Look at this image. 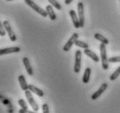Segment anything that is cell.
<instances>
[{
	"label": "cell",
	"mask_w": 120,
	"mask_h": 113,
	"mask_svg": "<svg viewBox=\"0 0 120 113\" xmlns=\"http://www.w3.org/2000/svg\"><path fill=\"white\" fill-rule=\"evenodd\" d=\"M78 19L80 23V28H84V4L79 2L78 4Z\"/></svg>",
	"instance_id": "obj_6"
},
{
	"label": "cell",
	"mask_w": 120,
	"mask_h": 113,
	"mask_svg": "<svg viewBox=\"0 0 120 113\" xmlns=\"http://www.w3.org/2000/svg\"><path fill=\"white\" fill-rule=\"evenodd\" d=\"M119 75H120V66L119 67H117V68L116 69V71H115V72L111 75V77H110V80L111 81L116 80L117 77H119Z\"/></svg>",
	"instance_id": "obj_18"
},
{
	"label": "cell",
	"mask_w": 120,
	"mask_h": 113,
	"mask_svg": "<svg viewBox=\"0 0 120 113\" xmlns=\"http://www.w3.org/2000/svg\"><path fill=\"white\" fill-rule=\"evenodd\" d=\"M6 1H13V0H6Z\"/></svg>",
	"instance_id": "obj_27"
},
{
	"label": "cell",
	"mask_w": 120,
	"mask_h": 113,
	"mask_svg": "<svg viewBox=\"0 0 120 113\" xmlns=\"http://www.w3.org/2000/svg\"><path fill=\"white\" fill-rule=\"evenodd\" d=\"M18 82H19V84H20V87L23 90H29V84L26 82V79L24 77V75H19L18 76Z\"/></svg>",
	"instance_id": "obj_12"
},
{
	"label": "cell",
	"mask_w": 120,
	"mask_h": 113,
	"mask_svg": "<svg viewBox=\"0 0 120 113\" xmlns=\"http://www.w3.org/2000/svg\"><path fill=\"white\" fill-rule=\"evenodd\" d=\"M45 8H46V9H45V11H46V12H47L49 18H51V20H52V21L56 20V19H57V15H56V13H55L54 10H53V7H52V5L49 4V5H47Z\"/></svg>",
	"instance_id": "obj_13"
},
{
	"label": "cell",
	"mask_w": 120,
	"mask_h": 113,
	"mask_svg": "<svg viewBox=\"0 0 120 113\" xmlns=\"http://www.w3.org/2000/svg\"><path fill=\"white\" fill-rule=\"evenodd\" d=\"M90 73H91V70L90 68L87 67L84 71V73L83 75V83H88L89 81H90Z\"/></svg>",
	"instance_id": "obj_16"
},
{
	"label": "cell",
	"mask_w": 120,
	"mask_h": 113,
	"mask_svg": "<svg viewBox=\"0 0 120 113\" xmlns=\"http://www.w3.org/2000/svg\"><path fill=\"white\" fill-rule=\"evenodd\" d=\"M72 1H73V0H65V1H64V3H65V4H70Z\"/></svg>",
	"instance_id": "obj_26"
},
{
	"label": "cell",
	"mask_w": 120,
	"mask_h": 113,
	"mask_svg": "<svg viewBox=\"0 0 120 113\" xmlns=\"http://www.w3.org/2000/svg\"><path fill=\"white\" fill-rule=\"evenodd\" d=\"M70 16H71V21L72 23H73V25L75 27L76 29H78V28H80V23H79V19H78V16L77 15V13H76L75 11H70L69 12Z\"/></svg>",
	"instance_id": "obj_10"
},
{
	"label": "cell",
	"mask_w": 120,
	"mask_h": 113,
	"mask_svg": "<svg viewBox=\"0 0 120 113\" xmlns=\"http://www.w3.org/2000/svg\"><path fill=\"white\" fill-rule=\"evenodd\" d=\"M48 2L51 4V5H52L53 7H55V8H56L57 10H58V11H60V10L62 9L61 4L57 2V0H48Z\"/></svg>",
	"instance_id": "obj_20"
},
{
	"label": "cell",
	"mask_w": 120,
	"mask_h": 113,
	"mask_svg": "<svg viewBox=\"0 0 120 113\" xmlns=\"http://www.w3.org/2000/svg\"><path fill=\"white\" fill-rule=\"evenodd\" d=\"M5 34H6V30H5V29H4V27L3 23L0 21V36L4 37Z\"/></svg>",
	"instance_id": "obj_22"
},
{
	"label": "cell",
	"mask_w": 120,
	"mask_h": 113,
	"mask_svg": "<svg viewBox=\"0 0 120 113\" xmlns=\"http://www.w3.org/2000/svg\"><path fill=\"white\" fill-rule=\"evenodd\" d=\"M94 38L97 39V40H98V41H100L102 44H105V45H108L109 44V40L107 38H105V37L102 36L101 34H99V33H96L95 35H94Z\"/></svg>",
	"instance_id": "obj_17"
},
{
	"label": "cell",
	"mask_w": 120,
	"mask_h": 113,
	"mask_svg": "<svg viewBox=\"0 0 120 113\" xmlns=\"http://www.w3.org/2000/svg\"><path fill=\"white\" fill-rule=\"evenodd\" d=\"M109 63H117L120 62V56H111L108 58Z\"/></svg>",
	"instance_id": "obj_23"
},
{
	"label": "cell",
	"mask_w": 120,
	"mask_h": 113,
	"mask_svg": "<svg viewBox=\"0 0 120 113\" xmlns=\"http://www.w3.org/2000/svg\"><path fill=\"white\" fill-rule=\"evenodd\" d=\"M100 49V56H101V61H102V67L104 70L107 71L109 68L108 57H107V52H106V47L105 44H102L99 46Z\"/></svg>",
	"instance_id": "obj_1"
},
{
	"label": "cell",
	"mask_w": 120,
	"mask_h": 113,
	"mask_svg": "<svg viewBox=\"0 0 120 113\" xmlns=\"http://www.w3.org/2000/svg\"><path fill=\"white\" fill-rule=\"evenodd\" d=\"M78 33H73L72 36L71 37V38L67 41L65 45H64L63 47V51H69L71 50V48L73 45H75V42L78 40Z\"/></svg>",
	"instance_id": "obj_7"
},
{
	"label": "cell",
	"mask_w": 120,
	"mask_h": 113,
	"mask_svg": "<svg viewBox=\"0 0 120 113\" xmlns=\"http://www.w3.org/2000/svg\"><path fill=\"white\" fill-rule=\"evenodd\" d=\"M29 90H30L31 93L36 94V95H38V97H40V98L44 97V95H45V93H44V91H43L42 90L37 88V87L34 86L33 84H29Z\"/></svg>",
	"instance_id": "obj_15"
},
{
	"label": "cell",
	"mask_w": 120,
	"mask_h": 113,
	"mask_svg": "<svg viewBox=\"0 0 120 113\" xmlns=\"http://www.w3.org/2000/svg\"><path fill=\"white\" fill-rule=\"evenodd\" d=\"M81 60H82V52L81 51H76L75 53V64H74V72L78 73L81 69Z\"/></svg>",
	"instance_id": "obj_5"
},
{
	"label": "cell",
	"mask_w": 120,
	"mask_h": 113,
	"mask_svg": "<svg viewBox=\"0 0 120 113\" xmlns=\"http://www.w3.org/2000/svg\"><path fill=\"white\" fill-rule=\"evenodd\" d=\"M107 87H108V84H107L106 83H102V84H101V86H100V88L97 90L96 92L93 93L92 95H91V99H92V100H96V99H98L100 96L102 95L103 93L105 92V90L107 89Z\"/></svg>",
	"instance_id": "obj_9"
},
{
	"label": "cell",
	"mask_w": 120,
	"mask_h": 113,
	"mask_svg": "<svg viewBox=\"0 0 120 113\" xmlns=\"http://www.w3.org/2000/svg\"><path fill=\"white\" fill-rule=\"evenodd\" d=\"M23 63H24V67H25V70H26L28 75H29V76H32L33 70H32L31 65H30V60H29V58H28L27 56H24V58H23Z\"/></svg>",
	"instance_id": "obj_11"
},
{
	"label": "cell",
	"mask_w": 120,
	"mask_h": 113,
	"mask_svg": "<svg viewBox=\"0 0 120 113\" xmlns=\"http://www.w3.org/2000/svg\"><path fill=\"white\" fill-rule=\"evenodd\" d=\"M24 2H25V4H26L27 5L30 6L33 11H35L36 12H38L39 15H41L42 17H44V18H45V17L48 16L46 11L44 10L43 8H41V7H39L38 4H36L33 2L32 0H24Z\"/></svg>",
	"instance_id": "obj_2"
},
{
	"label": "cell",
	"mask_w": 120,
	"mask_h": 113,
	"mask_svg": "<svg viewBox=\"0 0 120 113\" xmlns=\"http://www.w3.org/2000/svg\"><path fill=\"white\" fill-rule=\"evenodd\" d=\"M75 45H77L78 47L83 48V49H89V45H88L87 43L80 41V40H78V39L75 42Z\"/></svg>",
	"instance_id": "obj_19"
},
{
	"label": "cell",
	"mask_w": 120,
	"mask_h": 113,
	"mask_svg": "<svg viewBox=\"0 0 120 113\" xmlns=\"http://www.w3.org/2000/svg\"><path fill=\"white\" fill-rule=\"evenodd\" d=\"M3 24H4V29H5V30H6V32H7L8 36H9L10 40H11V42H15L16 40H17V37H16L15 33H14L13 30L11 29L10 23L7 20H5V21H4L3 22Z\"/></svg>",
	"instance_id": "obj_4"
},
{
	"label": "cell",
	"mask_w": 120,
	"mask_h": 113,
	"mask_svg": "<svg viewBox=\"0 0 120 113\" xmlns=\"http://www.w3.org/2000/svg\"><path fill=\"white\" fill-rule=\"evenodd\" d=\"M18 103V104L21 106V109H24V110H28V105H27V104L25 103V101H24V99H19Z\"/></svg>",
	"instance_id": "obj_21"
},
{
	"label": "cell",
	"mask_w": 120,
	"mask_h": 113,
	"mask_svg": "<svg viewBox=\"0 0 120 113\" xmlns=\"http://www.w3.org/2000/svg\"><path fill=\"white\" fill-rule=\"evenodd\" d=\"M20 51H21V49H20V47H18V46L4 48V49H0V56H2V55H5V54L17 53V52H19Z\"/></svg>",
	"instance_id": "obj_8"
},
{
	"label": "cell",
	"mask_w": 120,
	"mask_h": 113,
	"mask_svg": "<svg viewBox=\"0 0 120 113\" xmlns=\"http://www.w3.org/2000/svg\"><path fill=\"white\" fill-rule=\"evenodd\" d=\"M18 113H38L37 111H32V110H24V109H20L18 110Z\"/></svg>",
	"instance_id": "obj_25"
},
{
	"label": "cell",
	"mask_w": 120,
	"mask_h": 113,
	"mask_svg": "<svg viewBox=\"0 0 120 113\" xmlns=\"http://www.w3.org/2000/svg\"><path fill=\"white\" fill-rule=\"evenodd\" d=\"M24 94H25V97L27 98V101L29 102V104H30V105L33 109V110H34V111H38L39 106H38V103L35 101V99L33 98L31 91L29 90H27L24 91Z\"/></svg>",
	"instance_id": "obj_3"
},
{
	"label": "cell",
	"mask_w": 120,
	"mask_h": 113,
	"mask_svg": "<svg viewBox=\"0 0 120 113\" xmlns=\"http://www.w3.org/2000/svg\"><path fill=\"white\" fill-rule=\"evenodd\" d=\"M119 2H120V0H119Z\"/></svg>",
	"instance_id": "obj_28"
},
{
	"label": "cell",
	"mask_w": 120,
	"mask_h": 113,
	"mask_svg": "<svg viewBox=\"0 0 120 113\" xmlns=\"http://www.w3.org/2000/svg\"><path fill=\"white\" fill-rule=\"evenodd\" d=\"M42 110L43 113H50V110H49V105L47 104H44L42 105Z\"/></svg>",
	"instance_id": "obj_24"
},
{
	"label": "cell",
	"mask_w": 120,
	"mask_h": 113,
	"mask_svg": "<svg viewBox=\"0 0 120 113\" xmlns=\"http://www.w3.org/2000/svg\"><path fill=\"white\" fill-rule=\"evenodd\" d=\"M84 52L86 56H88L89 57H90L94 62H96V63L99 62V57L98 56V55H97L95 52H93L91 50H89V49H84Z\"/></svg>",
	"instance_id": "obj_14"
}]
</instances>
